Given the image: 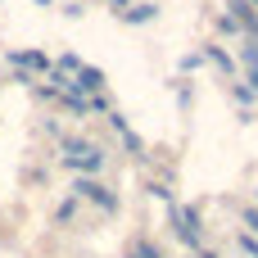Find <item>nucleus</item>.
Segmentation results:
<instances>
[{
	"label": "nucleus",
	"mask_w": 258,
	"mask_h": 258,
	"mask_svg": "<svg viewBox=\"0 0 258 258\" xmlns=\"http://www.w3.org/2000/svg\"><path fill=\"white\" fill-rule=\"evenodd\" d=\"M63 163H68L73 172L91 177V172H100V168H104V150H100V145H77V141H68V154H63Z\"/></svg>",
	"instance_id": "1"
},
{
	"label": "nucleus",
	"mask_w": 258,
	"mask_h": 258,
	"mask_svg": "<svg viewBox=\"0 0 258 258\" xmlns=\"http://www.w3.org/2000/svg\"><path fill=\"white\" fill-rule=\"evenodd\" d=\"M73 200H91V204H100L104 213H118V195H109L95 177H77V186H73Z\"/></svg>",
	"instance_id": "2"
},
{
	"label": "nucleus",
	"mask_w": 258,
	"mask_h": 258,
	"mask_svg": "<svg viewBox=\"0 0 258 258\" xmlns=\"http://www.w3.org/2000/svg\"><path fill=\"white\" fill-rule=\"evenodd\" d=\"M63 91H73V95H82V100H86V95H100V91H104V73H100V68H91V63H82V68L68 77V86H63Z\"/></svg>",
	"instance_id": "3"
},
{
	"label": "nucleus",
	"mask_w": 258,
	"mask_h": 258,
	"mask_svg": "<svg viewBox=\"0 0 258 258\" xmlns=\"http://www.w3.org/2000/svg\"><path fill=\"white\" fill-rule=\"evenodd\" d=\"M172 231H177V240L200 249V213L195 209H172Z\"/></svg>",
	"instance_id": "4"
},
{
	"label": "nucleus",
	"mask_w": 258,
	"mask_h": 258,
	"mask_svg": "<svg viewBox=\"0 0 258 258\" xmlns=\"http://www.w3.org/2000/svg\"><path fill=\"white\" fill-rule=\"evenodd\" d=\"M9 63L18 73H50V59L41 50H9Z\"/></svg>",
	"instance_id": "5"
},
{
	"label": "nucleus",
	"mask_w": 258,
	"mask_h": 258,
	"mask_svg": "<svg viewBox=\"0 0 258 258\" xmlns=\"http://www.w3.org/2000/svg\"><path fill=\"white\" fill-rule=\"evenodd\" d=\"M118 18H122V23H132V27H145V23H154V18H159V9H154V0H132Z\"/></svg>",
	"instance_id": "6"
},
{
	"label": "nucleus",
	"mask_w": 258,
	"mask_h": 258,
	"mask_svg": "<svg viewBox=\"0 0 258 258\" xmlns=\"http://www.w3.org/2000/svg\"><path fill=\"white\" fill-rule=\"evenodd\" d=\"M109 127H113V132H118V136L127 141V150H132V154H141V150H145V145H141V136H136V132L127 127V118H122L118 109H109Z\"/></svg>",
	"instance_id": "7"
},
{
	"label": "nucleus",
	"mask_w": 258,
	"mask_h": 258,
	"mask_svg": "<svg viewBox=\"0 0 258 258\" xmlns=\"http://www.w3.org/2000/svg\"><path fill=\"white\" fill-rule=\"evenodd\" d=\"M204 59H209V63H218V68H222L227 77L236 73V59H231V54H227L222 45H204Z\"/></svg>",
	"instance_id": "8"
},
{
	"label": "nucleus",
	"mask_w": 258,
	"mask_h": 258,
	"mask_svg": "<svg viewBox=\"0 0 258 258\" xmlns=\"http://www.w3.org/2000/svg\"><path fill=\"white\" fill-rule=\"evenodd\" d=\"M209 59H204V50L200 54H181V63H177V73H195V68H204Z\"/></svg>",
	"instance_id": "9"
},
{
	"label": "nucleus",
	"mask_w": 258,
	"mask_h": 258,
	"mask_svg": "<svg viewBox=\"0 0 258 258\" xmlns=\"http://www.w3.org/2000/svg\"><path fill=\"white\" fill-rule=\"evenodd\" d=\"M127 258H163V254H159V249H154L150 240H136V245H132V254H127Z\"/></svg>",
	"instance_id": "10"
},
{
	"label": "nucleus",
	"mask_w": 258,
	"mask_h": 258,
	"mask_svg": "<svg viewBox=\"0 0 258 258\" xmlns=\"http://www.w3.org/2000/svg\"><path fill=\"white\" fill-rule=\"evenodd\" d=\"M231 95H236L240 104H254V100H258V95L249 91V86H245V82H236V86H231Z\"/></svg>",
	"instance_id": "11"
},
{
	"label": "nucleus",
	"mask_w": 258,
	"mask_h": 258,
	"mask_svg": "<svg viewBox=\"0 0 258 258\" xmlns=\"http://www.w3.org/2000/svg\"><path fill=\"white\" fill-rule=\"evenodd\" d=\"M240 218H245V227H249V236H258V209H245Z\"/></svg>",
	"instance_id": "12"
},
{
	"label": "nucleus",
	"mask_w": 258,
	"mask_h": 258,
	"mask_svg": "<svg viewBox=\"0 0 258 258\" xmlns=\"http://www.w3.org/2000/svg\"><path fill=\"white\" fill-rule=\"evenodd\" d=\"M240 249H245L249 258H258V236H240Z\"/></svg>",
	"instance_id": "13"
},
{
	"label": "nucleus",
	"mask_w": 258,
	"mask_h": 258,
	"mask_svg": "<svg viewBox=\"0 0 258 258\" xmlns=\"http://www.w3.org/2000/svg\"><path fill=\"white\" fill-rule=\"evenodd\" d=\"M218 32H227V36H236V32H240V27H236V23H231V18H227V14H218Z\"/></svg>",
	"instance_id": "14"
},
{
	"label": "nucleus",
	"mask_w": 258,
	"mask_h": 258,
	"mask_svg": "<svg viewBox=\"0 0 258 258\" xmlns=\"http://www.w3.org/2000/svg\"><path fill=\"white\" fill-rule=\"evenodd\" d=\"M245 86H249V91L258 95V63H249V82H245Z\"/></svg>",
	"instance_id": "15"
},
{
	"label": "nucleus",
	"mask_w": 258,
	"mask_h": 258,
	"mask_svg": "<svg viewBox=\"0 0 258 258\" xmlns=\"http://www.w3.org/2000/svg\"><path fill=\"white\" fill-rule=\"evenodd\" d=\"M109 5H113V14H122V9H127L132 0H109Z\"/></svg>",
	"instance_id": "16"
},
{
	"label": "nucleus",
	"mask_w": 258,
	"mask_h": 258,
	"mask_svg": "<svg viewBox=\"0 0 258 258\" xmlns=\"http://www.w3.org/2000/svg\"><path fill=\"white\" fill-rule=\"evenodd\" d=\"M195 258H218V254H195Z\"/></svg>",
	"instance_id": "17"
},
{
	"label": "nucleus",
	"mask_w": 258,
	"mask_h": 258,
	"mask_svg": "<svg viewBox=\"0 0 258 258\" xmlns=\"http://www.w3.org/2000/svg\"><path fill=\"white\" fill-rule=\"evenodd\" d=\"M36 5H50V0H36Z\"/></svg>",
	"instance_id": "18"
},
{
	"label": "nucleus",
	"mask_w": 258,
	"mask_h": 258,
	"mask_svg": "<svg viewBox=\"0 0 258 258\" xmlns=\"http://www.w3.org/2000/svg\"><path fill=\"white\" fill-rule=\"evenodd\" d=\"M249 5H254V9H258V0H249Z\"/></svg>",
	"instance_id": "19"
}]
</instances>
